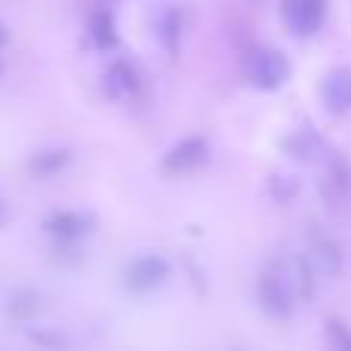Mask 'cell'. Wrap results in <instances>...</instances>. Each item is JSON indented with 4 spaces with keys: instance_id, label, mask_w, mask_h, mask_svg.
I'll list each match as a JSON object with an SVG mask.
<instances>
[{
    "instance_id": "7c38bea8",
    "label": "cell",
    "mask_w": 351,
    "mask_h": 351,
    "mask_svg": "<svg viewBox=\"0 0 351 351\" xmlns=\"http://www.w3.org/2000/svg\"><path fill=\"white\" fill-rule=\"evenodd\" d=\"M311 259L317 262V268L336 274L342 268V250L333 237L327 234H311Z\"/></svg>"
},
{
    "instance_id": "4fadbf2b",
    "label": "cell",
    "mask_w": 351,
    "mask_h": 351,
    "mask_svg": "<svg viewBox=\"0 0 351 351\" xmlns=\"http://www.w3.org/2000/svg\"><path fill=\"white\" fill-rule=\"evenodd\" d=\"M327 342L333 351H351V327H346L339 317H330L327 321Z\"/></svg>"
},
{
    "instance_id": "52a82bcc",
    "label": "cell",
    "mask_w": 351,
    "mask_h": 351,
    "mask_svg": "<svg viewBox=\"0 0 351 351\" xmlns=\"http://www.w3.org/2000/svg\"><path fill=\"white\" fill-rule=\"evenodd\" d=\"M93 222H96V219H93L90 213L59 210V213H53V216H47V222H43V231H47V234H53L56 241L74 243V241H80L84 234H90Z\"/></svg>"
},
{
    "instance_id": "7a4b0ae2",
    "label": "cell",
    "mask_w": 351,
    "mask_h": 351,
    "mask_svg": "<svg viewBox=\"0 0 351 351\" xmlns=\"http://www.w3.org/2000/svg\"><path fill=\"white\" fill-rule=\"evenodd\" d=\"M243 74H247V80L256 86V90H280V86L290 80L293 74V65L290 59H287L280 49L274 47H256L253 53L247 56V62H243Z\"/></svg>"
},
{
    "instance_id": "9a60e30c",
    "label": "cell",
    "mask_w": 351,
    "mask_h": 351,
    "mask_svg": "<svg viewBox=\"0 0 351 351\" xmlns=\"http://www.w3.org/2000/svg\"><path fill=\"white\" fill-rule=\"evenodd\" d=\"M3 213H6V210H3V200H0V222H3Z\"/></svg>"
},
{
    "instance_id": "8992f818",
    "label": "cell",
    "mask_w": 351,
    "mask_h": 351,
    "mask_svg": "<svg viewBox=\"0 0 351 351\" xmlns=\"http://www.w3.org/2000/svg\"><path fill=\"white\" fill-rule=\"evenodd\" d=\"M139 71L130 65L127 59L111 62L102 71V93L111 99V102H123V99H133L139 93Z\"/></svg>"
},
{
    "instance_id": "8fae6325",
    "label": "cell",
    "mask_w": 351,
    "mask_h": 351,
    "mask_svg": "<svg viewBox=\"0 0 351 351\" xmlns=\"http://www.w3.org/2000/svg\"><path fill=\"white\" fill-rule=\"evenodd\" d=\"M90 40H93V47L102 49V53L117 47V22L108 10H96L90 16Z\"/></svg>"
},
{
    "instance_id": "5b68a950",
    "label": "cell",
    "mask_w": 351,
    "mask_h": 351,
    "mask_svg": "<svg viewBox=\"0 0 351 351\" xmlns=\"http://www.w3.org/2000/svg\"><path fill=\"white\" fill-rule=\"evenodd\" d=\"M170 280V262L158 253H145V256H136L127 268V287L133 293H148V290H158L160 284Z\"/></svg>"
},
{
    "instance_id": "ba28073f",
    "label": "cell",
    "mask_w": 351,
    "mask_h": 351,
    "mask_svg": "<svg viewBox=\"0 0 351 351\" xmlns=\"http://www.w3.org/2000/svg\"><path fill=\"white\" fill-rule=\"evenodd\" d=\"M321 99L330 114L351 111V68H333L321 84Z\"/></svg>"
},
{
    "instance_id": "9c48e42d",
    "label": "cell",
    "mask_w": 351,
    "mask_h": 351,
    "mask_svg": "<svg viewBox=\"0 0 351 351\" xmlns=\"http://www.w3.org/2000/svg\"><path fill=\"white\" fill-rule=\"evenodd\" d=\"M158 40L170 56L179 53V47H182V10L179 6H164V10H160Z\"/></svg>"
},
{
    "instance_id": "6da1fadb",
    "label": "cell",
    "mask_w": 351,
    "mask_h": 351,
    "mask_svg": "<svg viewBox=\"0 0 351 351\" xmlns=\"http://www.w3.org/2000/svg\"><path fill=\"white\" fill-rule=\"evenodd\" d=\"M256 299H259L262 311L271 317H290L296 311V302L302 296H299L290 259H274L262 268L259 280H256Z\"/></svg>"
},
{
    "instance_id": "5bb4252c",
    "label": "cell",
    "mask_w": 351,
    "mask_h": 351,
    "mask_svg": "<svg viewBox=\"0 0 351 351\" xmlns=\"http://www.w3.org/2000/svg\"><path fill=\"white\" fill-rule=\"evenodd\" d=\"M6 43H10V28L0 22V49H6Z\"/></svg>"
},
{
    "instance_id": "277c9868",
    "label": "cell",
    "mask_w": 351,
    "mask_h": 351,
    "mask_svg": "<svg viewBox=\"0 0 351 351\" xmlns=\"http://www.w3.org/2000/svg\"><path fill=\"white\" fill-rule=\"evenodd\" d=\"M324 16H327V0H280V19L296 37L317 34Z\"/></svg>"
},
{
    "instance_id": "30bf717a",
    "label": "cell",
    "mask_w": 351,
    "mask_h": 351,
    "mask_svg": "<svg viewBox=\"0 0 351 351\" xmlns=\"http://www.w3.org/2000/svg\"><path fill=\"white\" fill-rule=\"evenodd\" d=\"M68 164H71V152L68 148H47V152H37L31 158L28 170L37 179H49V176H59Z\"/></svg>"
},
{
    "instance_id": "3957f363",
    "label": "cell",
    "mask_w": 351,
    "mask_h": 351,
    "mask_svg": "<svg viewBox=\"0 0 351 351\" xmlns=\"http://www.w3.org/2000/svg\"><path fill=\"white\" fill-rule=\"evenodd\" d=\"M206 158H210V142L204 136H185V139L167 148V154L160 158V170L170 176H188L200 170L206 164Z\"/></svg>"
},
{
    "instance_id": "2e32d148",
    "label": "cell",
    "mask_w": 351,
    "mask_h": 351,
    "mask_svg": "<svg viewBox=\"0 0 351 351\" xmlns=\"http://www.w3.org/2000/svg\"><path fill=\"white\" fill-rule=\"evenodd\" d=\"M0 74H3V65H0Z\"/></svg>"
}]
</instances>
